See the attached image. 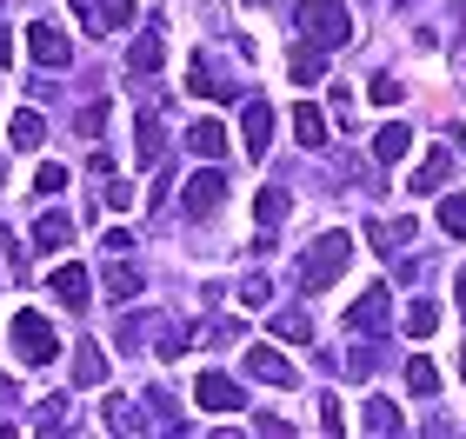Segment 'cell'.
Returning a JSON list of instances; mask_svg holds the SVG:
<instances>
[{
  "instance_id": "1",
  "label": "cell",
  "mask_w": 466,
  "mask_h": 439,
  "mask_svg": "<svg viewBox=\"0 0 466 439\" xmlns=\"http://www.w3.org/2000/svg\"><path fill=\"white\" fill-rule=\"evenodd\" d=\"M347 260H353V234H320V240H313V254L300 260V286L307 293L333 286V280L347 274Z\"/></svg>"
},
{
  "instance_id": "2",
  "label": "cell",
  "mask_w": 466,
  "mask_h": 439,
  "mask_svg": "<svg viewBox=\"0 0 466 439\" xmlns=\"http://www.w3.org/2000/svg\"><path fill=\"white\" fill-rule=\"evenodd\" d=\"M300 34L313 40V47H347L353 20H347L340 0H300Z\"/></svg>"
},
{
  "instance_id": "3",
  "label": "cell",
  "mask_w": 466,
  "mask_h": 439,
  "mask_svg": "<svg viewBox=\"0 0 466 439\" xmlns=\"http://www.w3.org/2000/svg\"><path fill=\"white\" fill-rule=\"evenodd\" d=\"M14 353H20V366H54L60 360V333L40 320V313H14Z\"/></svg>"
},
{
  "instance_id": "4",
  "label": "cell",
  "mask_w": 466,
  "mask_h": 439,
  "mask_svg": "<svg viewBox=\"0 0 466 439\" xmlns=\"http://www.w3.org/2000/svg\"><path fill=\"white\" fill-rule=\"evenodd\" d=\"M27 54L40 60V67H67V60H74V40L60 34V27H40V20H34V27H27Z\"/></svg>"
},
{
  "instance_id": "5",
  "label": "cell",
  "mask_w": 466,
  "mask_h": 439,
  "mask_svg": "<svg viewBox=\"0 0 466 439\" xmlns=\"http://www.w3.org/2000/svg\"><path fill=\"white\" fill-rule=\"evenodd\" d=\"M240 140H247L253 160L273 146V107H267V100H247V107H240Z\"/></svg>"
},
{
  "instance_id": "6",
  "label": "cell",
  "mask_w": 466,
  "mask_h": 439,
  "mask_svg": "<svg viewBox=\"0 0 466 439\" xmlns=\"http://www.w3.org/2000/svg\"><path fill=\"white\" fill-rule=\"evenodd\" d=\"M347 326H353V333H367V340H373V333L387 326V286H367V293H360V300L347 306Z\"/></svg>"
},
{
  "instance_id": "7",
  "label": "cell",
  "mask_w": 466,
  "mask_h": 439,
  "mask_svg": "<svg viewBox=\"0 0 466 439\" xmlns=\"http://www.w3.org/2000/svg\"><path fill=\"white\" fill-rule=\"evenodd\" d=\"M194 406H207V413H240V386H233L227 373H200Z\"/></svg>"
},
{
  "instance_id": "8",
  "label": "cell",
  "mask_w": 466,
  "mask_h": 439,
  "mask_svg": "<svg viewBox=\"0 0 466 439\" xmlns=\"http://www.w3.org/2000/svg\"><path fill=\"white\" fill-rule=\"evenodd\" d=\"M220 200H227V180L214 174V166H207V174H194V180H187V214H220Z\"/></svg>"
},
{
  "instance_id": "9",
  "label": "cell",
  "mask_w": 466,
  "mask_h": 439,
  "mask_svg": "<svg viewBox=\"0 0 466 439\" xmlns=\"http://www.w3.org/2000/svg\"><path fill=\"white\" fill-rule=\"evenodd\" d=\"M247 373H253L260 386H293V380H300V373H293V360H280L273 346H253V353H247Z\"/></svg>"
},
{
  "instance_id": "10",
  "label": "cell",
  "mask_w": 466,
  "mask_h": 439,
  "mask_svg": "<svg viewBox=\"0 0 466 439\" xmlns=\"http://www.w3.org/2000/svg\"><path fill=\"white\" fill-rule=\"evenodd\" d=\"M187 80H194V94H207V100H233V94H240V87H233V80H227V74L214 67V60H207V54H194Z\"/></svg>"
},
{
  "instance_id": "11",
  "label": "cell",
  "mask_w": 466,
  "mask_h": 439,
  "mask_svg": "<svg viewBox=\"0 0 466 439\" xmlns=\"http://www.w3.org/2000/svg\"><path fill=\"white\" fill-rule=\"evenodd\" d=\"M407 154H413V127L387 120V127L373 134V160H380V166H393V160H407Z\"/></svg>"
},
{
  "instance_id": "12",
  "label": "cell",
  "mask_w": 466,
  "mask_h": 439,
  "mask_svg": "<svg viewBox=\"0 0 466 439\" xmlns=\"http://www.w3.org/2000/svg\"><path fill=\"white\" fill-rule=\"evenodd\" d=\"M187 154L220 160V154H227V127H220V120H194V127H187Z\"/></svg>"
},
{
  "instance_id": "13",
  "label": "cell",
  "mask_w": 466,
  "mask_h": 439,
  "mask_svg": "<svg viewBox=\"0 0 466 439\" xmlns=\"http://www.w3.org/2000/svg\"><path fill=\"white\" fill-rule=\"evenodd\" d=\"M447 174H453V154H447V146H433L427 166H420V174L407 180V194H433V186H447Z\"/></svg>"
},
{
  "instance_id": "14",
  "label": "cell",
  "mask_w": 466,
  "mask_h": 439,
  "mask_svg": "<svg viewBox=\"0 0 466 439\" xmlns=\"http://www.w3.org/2000/svg\"><path fill=\"white\" fill-rule=\"evenodd\" d=\"M54 293L67 306H87V293H94V274L87 266H54Z\"/></svg>"
},
{
  "instance_id": "15",
  "label": "cell",
  "mask_w": 466,
  "mask_h": 439,
  "mask_svg": "<svg viewBox=\"0 0 466 439\" xmlns=\"http://www.w3.org/2000/svg\"><path fill=\"white\" fill-rule=\"evenodd\" d=\"M287 74H293V87H313V80H327V47H293Z\"/></svg>"
},
{
  "instance_id": "16",
  "label": "cell",
  "mask_w": 466,
  "mask_h": 439,
  "mask_svg": "<svg viewBox=\"0 0 466 439\" xmlns=\"http://www.w3.org/2000/svg\"><path fill=\"white\" fill-rule=\"evenodd\" d=\"M367 240H373V254H400L413 240V220H380V226H367Z\"/></svg>"
},
{
  "instance_id": "17",
  "label": "cell",
  "mask_w": 466,
  "mask_h": 439,
  "mask_svg": "<svg viewBox=\"0 0 466 439\" xmlns=\"http://www.w3.org/2000/svg\"><path fill=\"white\" fill-rule=\"evenodd\" d=\"M293 134H300V146H327V114L300 100V107H293Z\"/></svg>"
},
{
  "instance_id": "18",
  "label": "cell",
  "mask_w": 466,
  "mask_h": 439,
  "mask_svg": "<svg viewBox=\"0 0 466 439\" xmlns=\"http://www.w3.org/2000/svg\"><path fill=\"white\" fill-rule=\"evenodd\" d=\"M100 380H107V353L87 340V346H80V360H74V386H100Z\"/></svg>"
},
{
  "instance_id": "19",
  "label": "cell",
  "mask_w": 466,
  "mask_h": 439,
  "mask_svg": "<svg viewBox=\"0 0 466 439\" xmlns=\"http://www.w3.org/2000/svg\"><path fill=\"white\" fill-rule=\"evenodd\" d=\"M293 214V200L280 194V186H267V194H253V220H260V226H280Z\"/></svg>"
},
{
  "instance_id": "20",
  "label": "cell",
  "mask_w": 466,
  "mask_h": 439,
  "mask_svg": "<svg viewBox=\"0 0 466 439\" xmlns=\"http://www.w3.org/2000/svg\"><path fill=\"white\" fill-rule=\"evenodd\" d=\"M34 240L54 254V246H67V240H74V220H67V214H40V220H34Z\"/></svg>"
},
{
  "instance_id": "21",
  "label": "cell",
  "mask_w": 466,
  "mask_h": 439,
  "mask_svg": "<svg viewBox=\"0 0 466 439\" xmlns=\"http://www.w3.org/2000/svg\"><path fill=\"white\" fill-rule=\"evenodd\" d=\"M7 134H14V146H40V140H47V120H40L34 107H20V114L7 120Z\"/></svg>"
},
{
  "instance_id": "22",
  "label": "cell",
  "mask_w": 466,
  "mask_h": 439,
  "mask_svg": "<svg viewBox=\"0 0 466 439\" xmlns=\"http://www.w3.org/2000/svg\"><path fill=\"white\" fill-rule=\"evenodd\" d=\"M360 426H367V433H400V406H393V400H367Z\"/></svg>"
},
{
  "instance_id": "23",
  "label": "cell",
  "mask_w": 466,
  "mask_h": 439,
  "mask_svg": "<svg viewBox=\"0 0 466 439\" xmlns=\"http://www.w3.org/2000/svg\"><path fill=\"white\" fill-rule=\"evenodd\" d=\"M160 60H167V47H160L154 34H140V40H134V54H127V67H134V74H154Z\"/></svg>"
},
{
  "instance_id": "24",
  "label": "cell",
  "mask_w": 466,
  "mask_h": 439,
  "mask_svg": "<svg viewBox=\"0 0 466 439\" xmlns=\"http://www.w3.org/2000/svg\"><path fill=\"white\" fill-rule=\"evenodd\" d=\"M407 386L420 393V400H433V393H440V373H433V360H420V353H413V360H407Z\"/></svg>"
},
{
  "instance_id": "25",
  "label": "cell",
  "mask_w": 466,
  "mask_h": 439,
  "mask_svg": "<svg viewBox=\"0 0 466 439\" xmlns=\"http://www.w3.org/2000/svg\"><path fill=\"white\" fill-rule=\"evenodd\" d=\"M140 286H147V280H140V266H127V260H114V266H107V293H120V300H134Z\"/></svg>"
},
{
  "instance_id": "26",
  "label": "cell",
  "mask_w": 466,
  "mask_h": 439,
  "mask_svg": "<svg viewBox=\"0 0 466 439\" xmlns=\"http://www.w3.org/2000/svg\"><path fill=\"white\" fill-rule=\"evenodd\" d=\"M440 226H447L453 240H466V194H447V200H440Z\"/></svg>"
},
{
  "instance_id": "27",
  "label": "cell",
  "mask_w": 466,
  "mask_h": 439,
  "mask_svg": "<svg viewBox=\"0 0 466 439\" xmlns=\"http://www.w3.org/2000/svg\"><path fill=\"white\" fill-rule=\"evenodd\" d=\"M107 426L114 433H147V420L134 413V400H107Z\"/></svg>"
},
{
  "instance_id": "28",
  "label": "cell",
  "mask_w": 466,
  "mask_h": 439,
  "mask_svg": "<svg viewBox=\"0 0 466 439\" xmlns=\"http://www.w3.org/2000/svg\"><path fill=\"white\" fill-rule=\"evenodd\" d=\"M160 114H140V160H160Z\"/></svg>"
},
{
  "instance_id": "29",
  "label": "cell",
  "mask_w": 466,
  "mask_h": 439,
  "mask_svg": "<svg viewBox=\"0 0 466 439\" xmlns=\"http://www.w3.org/2000/svg\"><path fill=\"white\" fill-rule=\"evenodd\" d=\"M433 326H440V313H433L427 300H413V306H407V333H413V340H427Z\"/></svg>"
},
{
  "instance_id": "30",
  "label": "cell",
  "mask_w": 466,
  "mask_h": 439,
  "mask_svg": "<svg viewBox=\"0 0 466 439\" xmlns=\"http://www.w3.org/2000/svg\"><path fill=\"white\" fill-rule=\"evenodd\" d=\"M273 333H280V340H313V320H307V313H280Z\"/></svg>"
},
{
  "instance_id": "31",
  "label": "cell",
  "mask_w": 466,
  "mask_h": 439,
  "mask_svg": "<svg viewBox=\"0 0 466 439\" xmlns=\"http://www.w3.org/2000/svg\"><path fill=\"white\" fill-rule=\"evenodd\" d=\"M367 94L380 100V107H400V100H407V87H400L393 74H373V87H367Z\"/></svg>"
},
{
  "instance_id": "32",
  "label": "cell",
  "mask_w": 466,
  "mask_h": 439,
  "mask_svg": "<svg viewBox=\"0 0 466 439\" xmlns=\"http://www.w3.org/2000/svg\"><path fill=\"white\" fill-rule=\"evenodd\" d=\"M60 186H67V166H54V160H47V166L34 174V194L47 200V194H60Z\"/></svg>"
},
{
  "instance_id": "33",
  "label": "cell",
  "mask_w": 466,
  "mask_h": 439,
  "mask_svg": "<svg viewBox=\"0 0 466 439\" xmlns=\"http://www.w3.org/2000/svg\"><path fill=\"white\" fill-rule=\"evenodd\" d=\"M320 433H333V439L347 433V413H340V400H320Z\"/></svg>"
},
{
  "instance_id": "34",
  "label": "cell",
  "mask_w": 466,
  "mask_h": 439,
  "mask_svg": "<svg viewBox=\"0 0 466 439\" xmlns=\"http://www.w3.org/2000/svg\"><path fill=\"white\" fill-rule=\"evenodd\" d=\"M240 300H247V306H267V300H273V286H267V280H260V274H253V280H247V286H240Z\"/></svg>"
},
{
  "instance_id": "35",
  "label": "cell",
  "mask_w": 466,
  "mask_h": 439,
  "mask_svg": "<svg viewBox=\"0 0 466 439\" xmlns=\"http://www.w3.org/2000/svg\"><path fill=\"white\" fill-rule=\"evenodd\" d=\"M253 433H267V439H287L293 426H287V420H273V413H260V420H253Z\"/></svg>"
},
{
  "instance_id": "36",
  "label": "cell",
  "mask_w": 466,
  "mask_h": 439,
  "mask_svg": "<svg viewBox=\"0 0 466 439\" xmlns=\"http://www.w3.org/2000/svg\"><path fill=\"white\" fill-rule=\"evenodd\" d=\"M134 20V0H107V27H127Z\"/></svg>"
},
{
  "instance_id": "37",
  "label": "cell",
  "mask_w": 466,
  "mask_h": 439,
  "mask_svg": "<svg viewBox=\"0 0 466 439\" xmlns=\"http://www.w3.org/2000/svg\"><path fill=\"white\" fill-rule=\"evenodd\" d=\"M107 206H114V214H127V206H134V186H120V180H114V186H107Z\"/></svg>"
},
{
  "instance_id": "38",
  "label": "cell",
  "mask_w": 466,
  "mask_h": 439,
  "mask_svg": "<svg viewBox=\"0 0 466 439\" xmlns=\"http://www.w3.org/2000/svg\"><path fill=\"white\" fill-rule=\"evenodd\" d=\"M7 60H14V40H7V27H0V67H7Z\"/></svg>"
},
{
  "instance_id": "39",
  "label": "cell",
  "mask_w": 466,
  "mask_h": 439,
  "mask_svg": "<svg viewBox=\"0 0 466 439\" xmlns=\"http://www.w3.org/2000/svg\"><path fill=\"white\" fill-rule=\"evenodd\" d=\"M460 306H466V274H460Z\"/></svg>"
},
{
  "instance_id": "40",
  "label": "cell",
  "mask_w": 466,
  "mask_h": 439,
  "mask_svg": "<svg viewBox=\"0 0 466 439\" xmlns=\"http://www.w3.org/2000/svg\"><path fill=\"white\" fill-rule=\"evenodd\" d=\"M253 7H267V0H253Z\"/></svg>"
}]
</instances>
